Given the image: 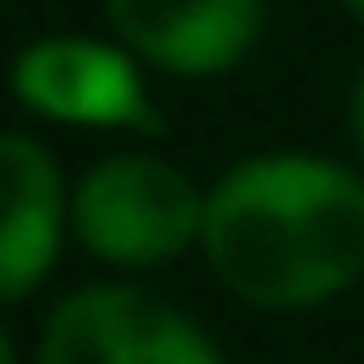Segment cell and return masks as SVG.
Returning <instances> with one entry per match:
<instances>
[{
  "instance_id": "cell-8",
  "label": "cell",
  "mask_w": 364,
  "mask_h": 364,
  "mask_svg": "<svg viewBox=\"0 0 364 364\" xmlns=\"http://www.w3.org/2000/svg\"><path fill=\"white\" fill-rule=\"evenodd\" d=\"M339 6H346V13H352V19L364 26V0H339Z\"/></svg>"
},
{
  "instance_id": "cell-7",
  "label": "cell",
  "mask_w": 364,
  "mask_h": 364,
  "mask_svg": "<svg viewBox=\"0 0 364 364\" xmlns=\"http://www.w3.org/2000/svg\"><path fill=\"white\" fill-rule=\"evenodd\" d=\"M352 141H358V160H364V70L352 83Z\"/></svg>"
},
{
  "instance_id": "cell-3",
  "label": "cell",
  "mask_w": 364,
  "mask_h": 364,
  "mask_svg": "<svg viewBox=\"0 0 364 364\" xmlns=\"http://www.w3.org/2000/svg\"><path fill=\"white\" fill-rule=\"evenodd\" d=\"M32 364H224V352L173 301L128 282H90L51 307Z\"/></svg>"
},
{
  "instance_id": "cell-6",
  "label": "cell",
  "mask_w": 364,
  "mask_h": 364,
  "mask_svg": "<svg viewBox=\"0 0 364 364\" xmlns=\"http://www.w3.org/2000/svg\"><path fill=\"white\" fill-rule=\"evenodd\" d=\"M0 173H6V224H0V294L19 307L58 262V243L70 230V192L51 160V147L26 128L0 141Z\"/></svg>"
},
{
  "instance_id": "cell-4",
  "label": "cell",
  "mask_w": 364,
  "mask_h": 364,
  "mask_svg": "<svg viewBox=\"0 0 364 364\" xmlns=\"http://www.w3.org/2000/svg\"><path fill=\"white\" fill-rule=\"evenodd\" d=\"M13 102L64 128H160L147 64L122 38L45 32L13 58Z\"/></svg>"
},
{
  "instance_id": "cell-1",
  "label": "cell",
  "mask_w": 364,
  "mask_h": 364,
  "mask_svg": "<svg viewBox=\"0 0 364 364\" xmlns=\"http://www.w3.org/2000/svg\"><path fill=\"white\" fill-rule=\"evenodd\" d=\"M205 262L262 307L301 314L364 275V173L326 154H250L205 192Z\"/></svg>"
},
{
  "instance_id": "cell-5",
  "label": "cell",
  "mask_w": 364,
  "mask_h": 364,
  "mask_svg": "<svg viewBox=\"0 0 364 364\" xmlns=\"http://www.w3.org/2000/svg\"><path fill=\"white\" fill-rule=\"evenodd\" d=\"M102 19L160 77H224L256 51L269 6L262 0H102Z\"/></svg>"
},
{
  "instance_id": "cell-2",
  "label": "cell",
  "mask_w": 364,
  "mask_h": 364,
  "mask_svg": "<svg viewBox=\"0 0 364 364\" xmlns=\"http://www.w3.org/2000/svg\"><path fill=\"white\" fill-rule=\"evenodd\" d=\"M70 237L109 269H160L205 243V192L160 154H109L70 186Z\"/></svg>"
}]
</instances>
